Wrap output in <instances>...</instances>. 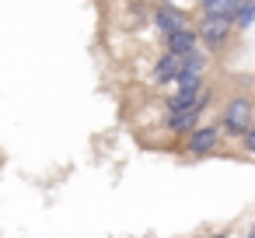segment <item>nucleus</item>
<instances>
[{
    "label": "nucleus",
    "mask_w": 255,
    "mask_h": 238,
    "mask_svg": "<svg viewBox=\"0 0 255 238\" xmlns=\"http://www.w3.org/2000/svg\"><path fill=\"white\" fill-rule=\"evenodd\" d=\"M217 123H220L224 140H231V144L241 140L245 130L255 123V98H252L248 91H231V95H224V105H220Z\"/></svg>",
    "instance_id": "obj_1"
},
{
    "label": "nucleus",
    "mask_w": 255,
    "mask_h": 238,
    "mask_svg": "<svg viewBox=\"0 0 255 238\" xmlns=\"http://www.w3.org/2000/svg\"><path fill=\"white\" fill-rule=\"evenodd\" d=\"M192 28H196V35H199V46L210 53V56H220L231 42H234V21L231 18H220V14H199L196 11V18H192Z\"/></svg>",
    "instance_id": "obj_2"
},
{
    "label": "nucleus",
    "mask_w": 255,
    "mask_h": 238,
    "mask_svg": "<svg viewBox=\"0 0 255 238\" xmlns=\"http://www.w3.org/2000/svg\"><path fill=\"white\" fill-rule=\"evenodd\" d=\"M224 147V133H220V123H199L189 137H182V154L185 158H213L220 154Z\"/></svg>",
    "instance_id": "obj_3"
},
{
    "label": "nucleus",
    "mask_w": 255,
    "mask_h": 238,
    "mask_svg": "<svg viewBox=\"0 0 255 238\" xmlns=\"http://www.w3.org/2000/svg\"><path fill=\"white\" fill-rule=\"evenodd\" d=\"M192 18H196V11H185V7H175V4H154L150 7V21H154L161 39L182 32V28H192Z\"/></svg>",
    "instance_id": "obj_4"
},
{
    "label": "nucleus",
    "mask_w": 255,
    "mask_h": 238,
    "mask_svg": "<svg viewBox=\"0 0 255 238\" xmlns=\"http://www.w3.org/2000/svg\"><path fill=\"white\" fill-rule=\"evenodd\" d=\"M213 102V91L206 84L199 88H171V95H164V112H206V105Z\"/></svg>",
    "instance_id": "obj_5"
},
{
    "label": "nucleus",
    "mask_w": 255,
    "mask_h": 238,
    "mask_svg": "<svg viewBox=\"0 0 255 238\" xmlns=\"http://www.w3.org/2000/svg\"><path fill=\"white\" fill-rule=\"evenodd\" d=\"M210 70H213V56L206 49H199V53H192V56L182 60V70H178V77H175L171 88H199V84H206Z\"/></svg>",
    "instance_id": "obj_6"
},
{
    "label": "nucleus",
    "mask_w": 255,
    "mask_h": 238,
    "mask_svg": "<svg viewBox=\"0 0 255 238\" xmlns=\"http://www.w3.org/2000/svg\"><path fill=\"white\" fill-rule=\"evenodd\" d=\"M178 70H182V56H175V53H168V49H161V56L154 60V67H150V81L157 84V88H171L175 84V77H178Z\"/></svg>",
    "instance_id": "obj_7"
},
{
    "label": "nucleus",
    "mask_w": 255,
    "mask_h": 238,
    "mask_svg": "<svg viewBox=\"0 0 255 238\" xmlns=\"http://www.w3.org/2000/svg\"><path fill=\"white\" fill-rule=\"evenodd\" d=\"M199 116H203V112H196V109H192V112H164L161 126H164L171 137H178V140H182V137H189V133L203 123Z\"/></svg>",
    "instance_id": "obj_8"
},
{
    "label": "nucleus",
    "mask_w": 255,
    "mask_h": 238,
    "mask_svg": "<svg viewBox=\"0 0 255 238\" xmlns=\"http://www.w3.org/2000/svg\"><path fill=\"white\" fill-rule=\"evenodd\" d=\"M161 42H164V49H168V53H175V56H182V60L203 49V46H199L196 28H182V32H175V35H168V39H161Z\"/></svg>",
    "instance_id": "obj_9"
},
{
    "label": "nucleus",
    "mask_w": 255,
    "mask_h": 238,
    "mask_svg": "<svg viewBox=\"0 0 255 238\" xmlns=\"http://www.w3.org/2000/svg\"><path fill=\"white\" fill-rule=\"evenodd\" d=\"M241 7V0H203V4L196 7L199 14H220V18H234Z\"/></svg>",
    "instance_id": "obj_10"
},
{
    "label": "nucleus",
    "mask_w": 255,
    "mask_h": 238,
    "mask_svg": "<svg viewBox=\"0 0 255 238\" xmlns=\"http://www.w3.org/2000/svg\"><path fill=\"white\" fill-rule=\"evenodd\" d=\"M231 21H234V32H238V35L248 32V28L255 25V0H241V7H238V14H234Z\"/></svg>",
    "instance_id": "obj_11"
},
{
    "label": "nucleus",
    "mask_w": 255,
    "mask_h": 238,
    "mask_svg": "<svg viewBox=\"0 0 255 238\" xmlns=\"http://www.w3.org/2000/svg\"><path fill=\"white\" fill-rule=\"evenodd\" d=\"M238 144H241V151H245L248 158H255V123H252V126L245 130V137H241Z\"/></svg>",
    "instance_id": "obj_12"
},
{
    "label": "nucleus",
    "mask_w": 255,
    "mask_h": 238,
    "mask_svg": "<svg viewBox=\"0 0 255 238\" xmlns=\"http://www.w3.org/2000/svg\"><path fill=\"white\" fill-rule=\"evenodd\" d=\"M157 4H175V7H185V11H192V7H196V0H157Z\"/></svg>",
    "instance_id": "obj_13"
},
{
    "label": "nucleus",
    "mask_w": 255,
    "mask_h": 238,
    "mask_svg": "<svg viewBox=\"0 0 255 238\" xmlns=\"http://www.w3.org/2000/svg\"><path fill=\"white\" fill-rule=\"evenodd\" d=\"M199 238H231V231H206V235H199Z\"/></svg>",
    "instance_id": "obj_14"
},
{
    "label": "nucleus",
    "mask_w": 255,
    "mask_h": 238,
    "mask_svg": "<svg viewBox=\"0 0 255 238\" xmlns=\"http://www.w3.org/2000/svg\"><path fill=\"white\" fill-rule=\"evenodd\" d=\"M199 4H203V0H196V7H199Z\"/></svg>",
    "instance_id": "obj_15"
}]
</instances>
